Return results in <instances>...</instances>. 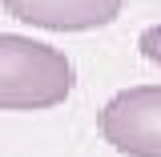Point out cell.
Wrapping results in <instances>:
<instances>
[{"label":"cell","instance_id":"cell-1","mask_svg":"<svg viewBox=\"0 0 161 157\" xmlns=\"http://www.w3.org/2000/svg\"><path fill=\"white\" fill-rule=\"evenodd\" d=\"M73 85H77V69L60 48L20 32H0V109L4 113L64 105Z\"/></svg>","mask_w":161,"mask_h":157},{"label":"cell","instance_id":"cell-2","mask_svg":"<svg viewBox=\"0 0 161 157\" xmlns=\"http://www.w3.org/2000/svg\"><path fill=\"white\" fill-rule=\"evenodd\" d=\"M101 137L125 157H161V85H133L105 101Z\"/></svg>","mask_w":161,"mask_h":157},{"label":"cell","instance_id":"cell-3","mask_svg":"<svg viewBox=\"0 0 161 157\" xmlns=\"http://www.w3.org/2000/svg\"><path fill=\"white\" fill-rule=\"evenodd\" d=\"M8 16L48 32H89L121 16L125 0H0Z\"/></svg>","mask_w":161,"mask_h":157},{"label":"cell","instance_id":"cell-4","mask_svg":"<svg viewBox=\"0 0 161 157\" xmlns=\"http://www.w3.org/2000/svg\"><path fill=\"white\" fill-rule=\"evenodd\" d=\"M137 48H141V57L149 60V64L161 69V24H149V28L141 32V36H137Z\"/></svg>","mask_w":161,"mask_h":157}]
</instances>
